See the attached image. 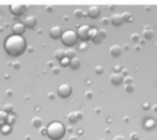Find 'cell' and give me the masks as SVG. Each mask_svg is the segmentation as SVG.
Returning a JSON list of instances; mask_svg holds the SVG:
<instances>
[{
  "instance_id": "5bb4252c",
  "label": "cell",
  "mask_w": 157,
  "mask_h": 140,
  "mask_svg": "<svg viewBox=\"0 0 157 140\" xmlns=\"http://www.w3.org/2000/svg\"><path fill=\"white\" fill-rule=\"evenodd\" d=\"M12 30L14 32V34H18V35H21L24 34L26 30V26L24 25V23H15L12 27Z\"/></svg>"
},
{
  "instance_id": "603a6c76",
  "label": "cell",
  "mask_w": 157,
  "mask_h": 140,
  "mask_svg": "<svg viewBox=\"0 0 157 140\" xmlns=\"http://www.w3.org/2000/svg\"><path fill=\"white\" fill-rule=\"evenodd\" d=\"M65 55L67 58H70V59H73V58L76 57V52H75V49H73L72 47H68V49L65 50Z\"/></svg>"
},
{
  "instance_id": "484cf974",
  "label": "cell",
  "mask_w": 157,
  "mask_h": 140,
  "mask_svg": "<svg viewBox=\"0 0 157 140\" xmlns=\"http://www.w3.org/2000/svg\"><path fill=\"white\" fill-rule=\"evenodd\" d=\"M15 120H16V117H15V115H12V113H9L8 123L10 124V125H12V124H14V123H15Z\"/></svg>"
},
{
  "instance_id": "6da1fadb",
  "label": "cell",
  "mask_w": 157,
  "mask_h": 140,
  "mask_svg": "<svg viewBox=\"0 0 157 140\" xmlns=\"http://www.w3.org/2000/svg\"><path fill=\"white\" fill-rule=\"evenodd\" d=\"M4 50L11 57H19L26 52L27 43L25 37L18 34H12L4 41Z\"/></svg>"
},
{
  "instance_id": "d590c367",
  "label": "cell",
  "mask_w": 157,
  "mask_h": 140,
  "mask_svg": "<svg viewBox=\"0 0 157 140\" xmlns=\"http://www.w3.org/2000/svg\"><path fill=\"white\" fill-rule=\"evenodd\" d=\"M114 140H125V138L123 136H121V135H118V136L114 137Z\"/></svg>"
},
{
  "instance_id": "5b68a950",
  "label": "cell",
  "mask_w": 157,
  "mask_h": 140,
  "mask_svg": "<svg viewBox=\"0 0 157 140\" xmlns=\"http://www.w3.org/2000/svg\"><path fill=\"white\" fill-rule=\"evenodd\" d=\"M72 92H73L72 87L67 84H60V86L58 87V89H57V93H58V95L61 99H67V97H70Z\"/></svg>"
},
{
  "instance_id": "7402d4cb",
  "label": "cell",
  "mask_w": 157,
  "mask_h": 140,
  "mask_svg": "<svg viewBox=\"0 0 157 140\" xmlns=\"http://www.w3.org/2000/svg\"><path fill=\"white\" fill-rule=\"evenodd\" d=\"M31 123H32V125L34 126V127H36V128L41 127L42 124H43V123H42V119H41V118H39V117H34V118H32Z\"/></svg>"
},
{
  "instance_id": "d6986e66",
  "label": "cell",
  "mask_w": 157,
  "mask_h": 140,
  "mask_svg": "<svg viewBox=\"0 0 157 140\" xmlns=\"http://www.w3.org/2000/svg\"><path fill=\"white\" fill-rule=\"evenodd\" d=\"M8 118H9L8 112L4 111V110H0V126L8 123Z\"/></svg>"
},
{
  "instance_id": "74e56055",
  "label": "cell",
  "mask_w": 157,
  "mask_h": 140,
  "mask_svg": "<svg viewBox=\"0 0 157 140\" xmlns=\"http://www.w3.org/2000/svg\"><path fill=\"white\" fill-rule=\"evenodd\" d=\"M101 23H103L104 25H107V24H108V18H104L103 21H101Z\"/></svg>"
},
{
  "instance_id": "8fae6325",
  "label": "cell",
  "mask_w": 157,
  "mask_h": 140,
  "mask_svg": "<svg viewBox=\"0 0 157 140\" xmlns=\"http://www.w3.org/2000/svg\"><path fill=\"white\" fill-rule=\"evenodd\" d=\"M82 119V113L81 112H70L67 115V121L71 124H76L79 120Z\"/></svg>"
},
{
  "instance_id": "e575fe53",
  "label": "cell",
  "mask_w": 157,
  "mask_h": 140,
  "mask_svg": "<svg viewBox=\"0 0 157 140\" xmlns=\"http://www.w3.org/2000/svg\"><path fill=\"white\" fill-rule=\"evenodd\" d=\"M132 41H135V42H138L139 41V35L137 34V33H134V34L132 35Z\"/></svg>"
},
{
  "instance_id": "2e32d148",
  "label": "cell",
  "mask_w": 157,
  "mask_h": 140,
  "mask_svg": "<svg viewBox=\"0 0 157 140\" xmlns=\"http://www.w3.org/2000/svg\"><path fill=\"white\" fill-rule=\"evenodd\" d=\"M155 126H156V122H155V120H153V119L145 120L144 123H143V127H144L145 130H154V128H155Z\"/></svg>"
},
{
  "instance_id": "8992f818",
  "label": "cell",
  "mask_w": 157,
  "mask_h": 140,
  "mask_svg": "<svg viewBox=\"0 0 157 140\" xmlns=\"http://www.w3.org/2000/svg\"><path fill=\"white\" fill-rule=\"evenodd\" d=\"M110 83H111L113 86H120L124 83V76H123L121 73H112L110 75Z\"/></svg>"
},
{
  "instance_id": "30bf717a",
  "label": "cell",
  "mask_w": 157,
  "mask_h": 140,
  "mask_svg": "<svg viewBox=\"0 0 157 140\" xmlns=\"http://www.w3.org/2000/svg\"><path fill=\"white\" fill-rule=\"evenodd\" d=\"M87 15L92 19L97 18V17L101 15V9H99L98 6H90V8L88 9V11H87Z\"/></svg>"
},
{
  "instance_id": "4316f807",
  "label": "cell",
  "mask_w": 157,
  "mask_h": 140,
  "mask_svg": "<svg viewBox=\"0 0 157 140\" xmlns=\"http://www.w3.org/2000/svg\"><path fill=\"white\" fill-rule=\"evenodd\" d=\"M3 110L4 111H6L8 113H11L13 111V106L12 104H6V105L3 106Z\"/></svg>"
},
{
  "instance_id": "83f0119b",
  "label": "cell",
  "mask_w": 157,
  "mask_h": 140,
  "mask_svg": "<svg viewBox=\"0 0 157 140\" xmlns=\"http://www.w3.org/2000/svg\"><path fill=\"white\" fill-rule=\"evenodd\" d=\"M78 48H79V50H81V52H83V50H86V49H87V48H88L87 42H85V41H81V43L79 44Z\"/></svg>"
},
{
  "instance_id": "4fadbf2b",
  "label": "cell",
  "mask_w": 157,
  "mask_h": 140,
  "mask_svg": "<svg viewBox=\"0 0 157 140\" xmlns=\"http://www.w3.org/2000/svg\"><path fill=\"white\" fill-rule=\"evenodd\" d=\"M23 23H24V25L26 26V28L32 29L35 27V25H36V18H35L34 16H32V15H29V16L24 18Z\"/></svg>"
},
{
  "instance_id": "cb8c5ba5",
  "label": "cell",
  "mask_w": 157,
  "mask_h": 140,
  "mask_svg": "<svg viewBox=\"0 0 157 140\" xmlns=\"http://www.w3.org/2000/svg\"><path fill=\"white\" fill-rule=\"evenodd\" d=\"M122 17H123V21H124L125 23H130V21H132V15H130V13H128V12H124V13H123Z\"/></svg>"
},
{
  "instance_id": "836d02e7",
  "label": "cell",
  "mask_w": 157,
  "mask_h": 140,
  "mask_svg": "<svg viewBox=\"0 0 157 140\" xmlns=\"http://www.w3.org/2000/svg\"><path fill=\"white\" fill-rule=\"evenodd\" d=\"M86 96H87V99H91L92 97H93V93H92L91 91H88V92H86Z\"/></svg>"
},
{
  "instance_id": "ffe728a7",
  "label": "cell",
  "mask_w": 157,
  "mask_h": 140,
  "mask_svg": "<svg viewBox=\"0 0 157 140\" xmlns=\"http://www.w3.org/2000/svg\"><path fill=\"white\" fill-rule=\"evenodd\" d=\"M64 57H66L65 50H64V49H61V48H59V49H57L56 52H55V58H56L58 61H61V60H62Z\"/></svg>"
},
{
  "instance_id": "f546056e",
  "label": "cell",
  "mask_w": 157,
  "mask_h": 140,
  "mask_svg": "<svg viewBox=\"0 0 157 140\" xmlns=\"http://www.w3.org/2000/svg\"><path fill=\"white\" fill-rule=\"evenodd\" d=\"M75 16L78 17V18H80V17L83 16V12L81 10H76L75 11Z\"/></svg>"
},
{
  "instance_id": "ac0fdd59",
  "label": "cell",
  "mask_w": 157,
  "mask_h": 140,
  "mask_svg": "<svg viewBox=\"0 0 157 140\" xmlns=\"http://www.w3.org/2000/svg\"><path fill=\"white\" fill-rule=\"evenodd\" d=\"M142 37H144L145 40H152L154 37V31L152 30L151 28H145L142 32Z\"/></svg>"
},
{
  "instance_id": "f1b7e54d",
  "label": "cell",
  "mask_w": 157,
  "mask_h": 140,
  "mask_svg": "<svg viewBox=\"0 0 157 140\" xmlns=\"http://www.w3.org/2000/svg\"><path fill=\"white\" fill-rule=\"evenodd\" d=\"M98 32H99V35H101V39H106V37H107V31H105V30H98Z\"/></svg>"
},
{
  "instance_id": "3957f363",
  "label": "cell",
  "mask_w": 157,
  "mask_h": 140,
  "mask_svg": "<svg viewBox=\"0 0 157 140\" xmlns=\"http://www.w3.org/2000/svg\"><path fill=\"white\" fill-rule=\"evenodd\" d=\"M78 35L77 32H75L74 30H66L63 31V34L61 37V42L64 46H67V47H72V46L76 45L77 42H78Z\"/></svg>"
},
{
  "instance_id": "d6a6232c",
  "label": "cell",
  "mask_w": 157,
  "mask_h": 140,
  "mask_svg": "<svg viewBox=\"0 0 157 140\" xmlns=\"http://www.w3.org/2000/svg\"><path fill=\"white\" fill-rule=\"evenodd\" d=\"M130 140H139V135L137 133H134V134L130 135Z\"/></svg>"
},
{
  "instance_id": "d4e9b609",
  "label": "cell",
  "mask_w": 157,
  "mask_h": 140,
  "mask_svg": "<svg viewBox=\"0 0 157 140\" xmlns=\"http://www.w3.org/2000/svg\"><path fill=\"white\" fill-rule=\"evenodd\" d=\"M70 62H71V59L67 57H64L62 60L60 61V64L62 66H70Z\"/></svg>"
},
{
  "instance_id": "7c38bea8",
  "label": "cell",
  "mask_w": 157,
  "mask_h": 140,
  "mask_svg": "<svg viewBox=\"0 0 157 140\" xmlns=\"http://www.w3.org/2000/svg\"><path fill=\"white\" fill-rule=\"evenodd\" d=\"M90 40H91L94 44H96V45L101 43L103 39H101V37L99 35V32L97 29H94V28L91 29V37H90Z\"/></svg>"
},
{
  "instance_id": "e0dca14e",
  "label": "cell",
  "mask_w": 157,
  "mask_h": 140,
  "mask_svg": "<svg viewBox=\"0 0 157 140\" xmlns=\"http://www.w3.org/2000/svg\"><path fill=\"white\" fill-rule=\"evenodd\" d=\"M80 65H81V61L79 58L75 57V58H73V59H71L70 68H72V70H78V68H80Z\"/></svg>"
},
{
  "instance_id": "52a82bcc",
  "label": "cell",
  "mask_w": 157,
  "mask_h": 140,
  "mask_svg": "<svg viewBox=\"0 0 157 140\" xmlns=\"http://www.w3.org/2000/svg\"><path fill=\"white\" fill-rule=\"evenodd\" d=\"M10 11L12 14L16 15V16H21L25 13L26 6L24 4H12V6H10Z\"/></svg>"
},
{
  "instance_id": "7a4b0ae2",
  "label": "cell",
  "mask_w": 157,
  "mask_h": 140,
  "mask_svg": "<svg viewBox=\"0 0 157 140\" xmlns=\"http://www.w3.org/2000/svg\"><path fill=\"white\" fill-rule=\"evenodd\" d=\"M46 135L50 140H61L65 135V126L59 121L52 122L46 127Z\"/></svg>"
},
{
  "instance_id": "1f68e13d",
  "label": "cell",
  "mask_w": 157,
  "mask_h": 140,
  "mask_svg": "<svg viewBox=\"0 0 157 140\" xmlns=\"http://www.w3.org/2000/svg\"><path fill=\"white\" fill-rule=\"evenodd\" d=\"M126 91H127V92H130V93L134 92V86L128 84L127 86H126Z\"/></svg>"
},
{
  "instance_id": "44dd1931",
  "label": "cell",
  "mask_w": 157,
  "mask_h": 140,
  "mask_svg": "<svg viewBox=\"0 0 157 140\" xmlns=\"http://www.w3.org/2000/svg\"><path fill=\"white\" fill-rule=\"evenodd\" d=\"M11 130H12V125H10L9 123L0 126V132H1L3 135H9L11 133Z\"/></svg>"
},
{
  "instance_id": "8d00e7d4",
  "label": "cell",
  "mask_w": 157,
  "mask_h": 140,
  "mask_svg": "<svg viewBox=\"0 0 157 140\" xmlns=\"http://www.w3.org/2000/svg\"><path fill=\"white\" fill-rule=\"evenodd\" d=\"M52 71H54L55 74H59V72H60V70L58 68H52Z\"/></svg>"
},
{
  "instance_id": "9c48e42d",
  "label": "cell",
  "mask_w": 157,
  "mask_h": 140,
  "mask_svg": "<svg viewBox=\"0 0 157 140\" xmlns=\"http://www.w3.org/2000/svg\"><path fill=\"white\" fill-rule=\"evenodd\" d=\"M123 23H124V21H123L122 14L114 13V14H112V16L110 17V24L113 25L114 27H120Z\"/></svg>"
},
{
  "instance_id": "ba28073f",
  "label": "cell",
  "mask_w": 157,
  "mask_h": 140,
  "mask_svg": "<svg viewBox=\"0 0 157 140\" xmlns=\"http://www.w3.org/2000/svg\"><path fill=\"white\" fill-rule=\"evenodd\" d=\"M62 34H63V31H62V29H61V27H59V26H54V27L50 28L49 37H52V39H54V40L61 39Z\"/></svg>"
},
{
  "instance_id": "f35d334b",
  "label": "cell",
  "mask_w": 157,
  "mask_h": 140,
  "mask_svg": "<svg viewBox=\"0 0 157 140\" xmlns=\"http://www.w3.org/2000/svg\"><path fill=\"white\" fill-rule=\"evenodd\" d=\"M70 140H77V137L72 136V137H70Z\"/></svg>"
},
{
  "instance_id": "9a60e30c",
  "label": "cell",
  "mask_w": 157,
  "mask_h": 140,
  "mask_svg": "<svg viewBox=\"0 0 157 140\" xmlns=\"http://www.w3.org/2000/svg\"><path fill=\"white\" fill-rule=\"evenodd\" d=\"M109 54L113 58H118L122 55V48H121V46L114 44V45H112L111 47L109 48Z\"/></svg>"
},
{
  "instance_id": "277c9868",
  "label": "cell",
  "mask_w": 157,
  "mask_h": 140,
  "mask_svg": "<svg viewBox=\"0 0 157 140\" xmlns=\"http://www.w3.org/2000/svg\"><path fill=\"white\" fill-rule=\"evenodd\" d=\"M91 29L88 25H82L78 28L77 30V35H78L79 40L81 41L87 42L88 40H90V37H91Z\"/></svg>"
},
{
  "instance_id": "4dcf8cb0",
  "label": "cell",
  "mask_w": 157,
  "mask_h": 140,
  "mask_svg": "<svg viewBox=\"0 0 157 140\" xmlns=\"http://www.w3.org/2000/svg\"><path fill=\"white\" fill-rule=\"evenodd\" d=\"M103 68H101V65H97L96 68H95V73H96V74H98V75H101V73H103Z\"/></svg>"
}]
</instances>
